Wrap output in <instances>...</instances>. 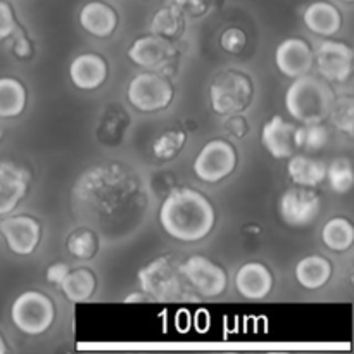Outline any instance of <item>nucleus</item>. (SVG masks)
Here are the masks:
<instances>
[{
  "label": "nucleus",
  "mask_w": 354,
  "mask_h": 354,
  "mask_svg": "<svg viewBox=\"0 0 354 354\" xmlns=\"http://www.w3.org/2000/svg\"><path fill=\"white\" fill-rule=\"evenodd\" d=\"M159 221L176 241L196 242L213 230L214 209L203 194L183 187L166 197L159 209Z\"/></svg>",
  "instance_id": "nucleus-1"
},
{
  "label": "nucleus",
  "mask_w": 354,
  "mask_h": 354,
  "mask_svg": "<svg viewBox=\"0 0 354 354\" xmlns=\"http://www.w3.org/2000/svg\"><path fill=\"white\" fill-rule=\"evenodd\" d=\"M286 106L290 116L301 123H322L330 113V90L320 80L303 75L287 90Z\"/></svg>",
  "instance_id": "nucleus-2"
},
{
  "label": "nucleus",
  "mask_w": 354,
  "mask_h": 354,
  "mask_svg": "<svg viewBox=\"0 0 354 354\" xmlns=\"http://www.w3.org/2000/svg\"><path fill=\"white\" fill-rule=\"evenodd\" d=\"M138 280L154 301H176L185 296V283L180 266H175L168 258H159L138 272Z\"/></svg>",
  "instance_id": "nucleus-3"
},
{
  "label": "nucleus",
  "mask_w": 354,
  "mask_h": 354,
  "mask_svg": "<svg viewBox=\"0 0 354 354\" xmlns=\"http://www.w3.org/2000/svg\"><path fill=\"white\" fill-rule=\"evenodd\" d=\"M14 325L28 335L44 334L54 322V304L41 292H23L10 308Z\"/></svg>",
  "instance_id": "nucleus-4"
},
{
  "label": "nucleus",
  "mask_w": 354,
  "mask_h": 354,
  "mask_svg": "<svg viewBox=\"0 0 354 354\" xmlns=\"http://www.w3.org/2000/svg\"><path fill=\"white\" fill-rule=\"evenodd\" d=\"M235 162H237V156L228 142L211 140L197 154L194 161V171L204 182L216 183L234 171Z\"/></svg>",
  "instance_id": "nucleus-5"
},
{
  "label": "nucleus",
  "mask_w": 354,
  "mask_h": 354,
  "mask_svg": "<svg viewBox=\"0 0 354 354\" xmlns=\"http://www.w3.org/2000/svg\"><path fill=\"white\" fill-rule=\"evenodd\" d=\"M171 86L154 73H142L128 85V100L131 106L144 113L162 109L171 102Z\"/></svg>",
  "instance_id": "nucleus-6"
},
{
  "label": "nucleus",
  "mask_w": 354,
  "mask_h": 354,
  "mask_svg": "<svg viewBox=\"0 0 354 354\" xmlns=\"http://www.w3.org/2000/svg\"><path fill=\"white\" fill-rule=\"evenodd\" d=\"M180 272L187 283L201 296L214 297L227 287V275L223 270L203 256H192L187 259L180 265Z\"/></svg>",
  "instance_id": "nucleus-7"
},
{
  "label": "nucleus",
  "mask_w": 354,
  "mask_h": 354,
  "mask_svg": "<svg viewBox=\"0 0 354 354\" xmlns=\"http://www.w3.org/2000/svg\"><path fill=\"white\" fill-rule=\"evenodd\" d=\"M251 99V83L245 76L227 73L211 86V102L218 114H232L242 111Z\"/></svg>",
  "instance_id": "nucleus-8"
},
{
  "label": "nucleus",
  "mask_w": 354,
  "mask_h": 354,
  "mask_svg": "<svg viewBox=\"0 0 354 354\" xmlns=\"http://www.w3.org/2000/svg\"><path fill=\"white\" fill-rule=\"evenodd\" d=\"M320 213V197L313 190L290 189L280 197V216L290 227H306Z\"/></svg>",
  "instance_id": "nucleus-9"
},
{
  "label": "nucleus",
  "mask_w": 354,
  "mask_h": 354,
  "mask_svg": "<svg viewBox=\"0 0 354 354\" xmlns=\"http://www.w3.org/2000/svg\"><path fill=\"white\" fill-rule=\"evenodd\" d=\"M0 234L12 252L31 254L40 241V225L30 216H10L0 221Z\"/></svg>",
  "instance_id": "nucleus-10"
},
{
  "label": "nucleus",
  "mask_w": 354,
  "mask_h": 354,
  "mask_svg": "<svg viewBox=\"0 0 354 354\" xmlns=\"http://www.w3.org/2000/svg\"><path fill=\"white\" fill-rule=\"evenodd\" d=\"M317 64L327 80L344 82L353 69V50L341 41L327 40L318 47Z\"/></svg>",
  "instance_id": "nucleus-11"
},
{
  "label": "nucleus",
  "mask_w": 354,
  "mask_h": 354,
  "mask_svg": "<svg viewBox=\"0 0 354 354\" xmlns=\"http://www.w3.org/2000/svg\"><path fill=\"white\" fill-rule=\"evenodd\" d=\"M275 61L280 73L289 78H299L306 75L313 64V54L310 45L299 38H289L282 41L275 52Z\"/></svg>",
  "instance_id": "nucleus-12"
},
{
  "label": "nucleus",
  "mask_w": 354,
  "mask_h": 354,
  "mask_svg": "<svg viewBox=\"0 0 354 354\" xmlns=\"http://www.w3.org/2000/svg\"><path fill=\"white\" fill-rule=\"evenodd\" d=\"M28 175L10 162L0 165V216L9 214L26 194Z\"/></svg>",
  "instance_id": "nucleus-13"
},
{
  "label": "nucleus",
  "mask_w": 354,
  "mask_h": 354,
  "mask_svg": "<svg viewBox=\"0 0 354 354\" xmlns=\"http://www.w3.org/2000/svg\"><path fill=\"white\" fill-rule=\"evenodd\" d=\"M235 286L245 299H263L273 287L272 273L261 263H248L237 272Z\"/></svg>",
  "instance_id": "nucleus-14"
},
{
  "label": "nucleus",
  "mask_w": 354,
  "mask_h": 354,
  "mask_svg": "<svg viewBox=\"0 0 354 354\" xmlns=\"http://www.w3.org/2000/svg\"><path fill=\"white\" fill-rule=\"evenodd\" d=\"M128 55L138 66L147 69H158L168 62L173 55V47L168 40L159 37H145L135 41L128 50Z\"/></svg>",
  "instance_id": "nucleus-15"
},
{
  "label": "nucleus",
  "mask_w": 354,
  "mask_h": 354,
  "mask_svg": "<svg viewBox=\"0 0 354 354\" xmlns=\"http://www.w3.org/2000/svg\"><path fill=\"white\" fill-rule=\"evenodd\" d=\"M294 131H296V127L292 123H287L280 116H273L263 127V145L273 158H290L294 154V149H296Z\"/></svg>",
  "instance_id": "nucleus-16"
},
{
  "label": "nucleus",
  "mask_w": 354,
  "mask_h": 354,
  "mask_svg": "<svg viewBox=\"0 0 354 354\" xmlns=\"http://www.w3.org/2000/svg\"><path fill=\"white\" fill-rule=\"evenodd\" d=\"M71 82L82 90H93L104 83L107 76V66L97 54H82L69 66Z\"/></svg>",
  "instance_id": "nucleus-17"
},
{
  "label": "nucleus",
  "mask_w": 354,
  "mask_h": 354,
  "mask_svg": "<svg viewBox=\"0 0 354 354\" xmlns=\"http://www.w3.org/2000/svg\"><path fill=\"white\" fill-rule=\"evenodd\" d=\"M80 24L95 37H109L116 28V12L104 2H88L80 12Z\"/></svg>",
  "instance_id": "nucleus-18"
},
{
  "label": "nucleus",
  "mask_w": 354,
  "mask_h": 354,
  "mask_svg": "<svg viewBox=\"0 0 354 354\" xmlns=\"http://www.w3.org/2000/svg\"><path fill=\"white\" fill-rule=\"evenodd\" d=\"M308 30L318 35H334L341 28V14L337 7L328 2H315L304 12Z\"/></svg>",
  "instance_id": "nucleus-19"
},
{
  "label": "nucleus",
  "mask_w": 354,
  "mask_h": 354,
  "mask_svg": "<svg viewBox=\"0 0 354 354\" xmlns=\"http://www.w3.org/2000/svg\"><path fill=\"white\" fill-rule=\"evenodd\" d=\"M332 275V266L322 256H308L296 266V279L304 289H320L328 282Z\"/></svg>",
  "instance_id": "nucleus-20"
},
{
  "label": "nucleus",
  "mask_w": 354,
  "mask_h": 354,
  "mask_svg": "<svg viewBox=\"0 0 354 354\" xmlns=\"http://www.w3.org/2000/svg\"><path fill=\"white\" fill-rule=\"evenodd\" d=\"M327 166L308 156H294L289 161V175L299 187H317L325 180Z\"/></svg>",
  "instance_id": "nucleus-21"
},
{
  "label": "nucleus",
  "mask_w": 354,
  "mask_h": 354,
  "mask_svg": "<svg viewBox=\"0 0 354 354\" xmlns=\"http://www.w3.org/2000/svg\"><path fill=\"white\" fill-rule=\"evenodd\" d=\"M26 106V90L17 80L0 78V118H14Z\"/></svg>",
  "instance_id": "nucleus-22"
},
{
  "label": "nucleus",
  "mask_w": 354,
  "mask_h": 354,
  "mask_svg": "<svg viewBox=\"0 0 354 354\" xmlns=\"http://www.w3.org/2000/svg\"><path fill=\"white\" fill-rule=\"evenodd\" d=\"M59 287L73 303H82L92 296L95 289V279L88 270H76V272H68Z\"/></svg>",
  "instance_id": "nucleus-23"
},
{
  "label": "nucleus",
  "mask_w": 354,
  "mask_h": 354,
  "mask_svg": "<svg viewBox=\"0 0 354 354\" xmlns=\"http://www.w3.org/2000/svg\"><path fill=\"white\" fill-rule=\"evenodd\" d=\"M322 239L332 251H346L354 242V228L346 218H332L324 227Z\"/></svg>",
  "instance_id": "nucleus-24"
},
{
  "label": "nucleus",
  "mask_w": 354,
  "mask_h": 354,
  "mask_svg": "<svg viewBox=\"0 0 354 354\" xmlns=\"http://www.w3.org/2000/svg\"><path fill=\"white\" fill-rule=\"evenodd\" d=\"M327 142L328 131L320 123L304 124V127L296 128V131H294V144H296V147L304 149L308 152L320 151Z\"/></svg>",
  "instance_id": "nucleus-25"
},
{
  "label": "nucleus",
  "mask_w": 354,
  "mask_h": 354,
  "mask_svg": "<svg viewBox=\"0 0 354 354\" xmlns=\"http://www.w3.org/2000/svg\"><path fill=\"white\" fill-rule=\"evenodd\" d=\"M325 178H328L332 190H335L337 194L349 192V189H351L354 182L351 161L346 158L334 159V161L328 165Z\"/></svg>",
  "instance_id": "nucleus-26"
},
{
  "label": "nucleus",
  "mask_w": 354,
  "mask_h": 354,
  "mask_svg": "<svg viewBox=\"0 0 354 354\" xmlns=\"http://www.w3.org/2000/svg\"><path fill=\"white\" fill-rule=\"evenodd\" d=\"M182 24V12L173 6L161 9L152 21V31L161 37H173Z\"/></svg>",
  "instance_id": "nucleus-27"
},
{
  "label": "nucleus",
  "mask_w": 354,
  "mask_h": 354,
  "mask_svg": "<svg viewBox=\"0 0 354 354\" xmlns=\"http://www.w3.org/2000/svg\"><path fill=\"white\" fill-rule=\"evenodd\" d=\"M183 142H185L183 131H166L154 142V156L161 161H168L182 149Z\"/></svg>",
  "instance_id": "nucleus-28"
},
{
  "label": "nucleus",
  "mask_w": 354,
  "mask_h": 354,
  "mask_svg": "<svg viewBox=\"0 0 354 354\" xmlns=\"http://www.w3.org/2000/svg\"><path fill=\"white\" fill-rule=\"evenodd\" d=\"M332 121L337 128L346 133L353 135L354 131V100L351 97H342L332 107Z\"/></svg>",
  "instance_id": "nucleus-29"
},
{
  "label": "nucleus",
  "mask_w": 354,
  "mask_h": 354,
  "mask_svg": "<svg viewBox=\"0 0 354 354\" xmlns=\"http://www.w3.org/2000/svg\"><path fill=\"white\" fill-rule=\"evenodd\" d=\"M68 249L76 258L88 259L95 251V239L90 232H76L69 237Z\"/></svg>",
  "instance_id": "nucleus-30"
},
{
  "label": "nucleus",
  "mask_w": 354,
  "mask_h": 354,
  "mask_svg": "<svg viewBox=\"0 0 354 354\" xmlns=\"http://www.w3.org/2000/svg\"><path fill=\"white\" fill-rule=\"evenodd\" d=\"M245 45V35L244 31L239 28H230L221 37V47L227 52H241V48Z\"/></svg>",
  "instance_id": "nucleus-31"
},
{
  "label": "nucleus",
  "mask_w": 354,
  "mask_h": 354,
  "mask_svg": "<svg viewBox=\"0 0 354 354\" xmlns=\"http://www.w3.org/2000/svg\"><path fill=\"white\" fill-rule=\"evenodd\" d=\"M14 30H16V23H14L12 9L9 3L0 0V40L9 37Z\"/></svg>",
  "instance_id": "nucleus-32"
},
{
  "label": "nucleus",
  "mask_w": 354,
  "mask_h": 354,
  "mask_svg": "<svg viewBox=\"0 0 354 354\" xmlns=\"http://www.w3.org/2000/svg\"><path fill=\"white\" fill-rule=\"evenodd\" d=\"M171 6L180 12L201 14L206 7L204 0H171Z\"/></svg>",
  "instance_id": "nucleus-33"
},
{
  "label": "nucleus",
  "mask_w": 354,
  "mask_h": 354,
  "mask_svg": "<svg viewBox=\"0 0 354 354\" xmlns=\"http://www.w3.org/2000/svg\"><path fill=\"white\" fill-rule=\"evenodd\" d=\"M68 265H64V263H55V265H52L50 268L47 270V280L48 282L55 283V286H61V282L64 280V277L68 275Z\"/></svg>",
  "instance_id": "nucleus-34"
},
{
  "label": "nucleus",
  "mask_w": 354,
  "mask_h": 354,
  "mask_svg": "<svg viewBox=\"0 0 354 354\" xmlns=\"http://www.w3.org/2000/svg\"><path fill=\"white\" fill-rule=\"evenodd\" d=\"M144 299H149L147 294H131V296H128L127 303H138V301H144Z\"/></svg>",
  "instance_id": "nucleus-35"
},
{
  "label": "nucleus",
  "mask_w": 354,
  "mask_h": 354,
  "mask_svg": "<svg viewBox=\"0 0 354 354\" xmlns=\"http://www.w3.org/2000/svg\"><path fill=\"white\" fill-rule=\"evenodd\" d=\"M6 351H7V348H6V344H3L2 335H0V354H6Z\"/></svg>",
  "instance_id": "nucleus-36"
},
{
  "label": "nucleus",
  "mask_w": 354,
  "mask_h": 354,
  "mask_svg": "<svg viewBox=\"0 0 354 354\" xmlns=\"http://www.w3.org/2000/svg\"><path fill=\"white\" fill-rule=\"evenodd\" d=\"M344 2H353V0H344Z\"/></svg>",
  "instance_id": "nucleus-37"
}]
</instances>
